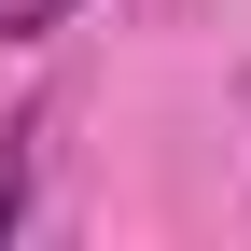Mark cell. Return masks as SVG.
Segmentation results:
<instances>
[{
    "mask_svg": "<svg viewBox=\"0 0 251 251\" xmlns=\"http://www.w3.org/2000/svg\"><path fill=\"white\" fill-rule=\"evenodd\" d=\"M28 224V126H0V237Z\"/></svg>",
    "mask_w": 251,
    "mask_h": 251,
    "instance_id": "1",
    "label": "cell"
},
{
    "mask_svg": "<svg viewBox=\"0 0 251 251\" xmlns=\"http://www.w3.org/2000/svg\"><path fill=\"white\" fill-rule=\"evenodd\" d=\"M56 14H70V0H0V42H42Z\"/></svg>",
    "mask_w": 251,
    "mask_h": 251,
    "instance_id": "2",
    "label": "cell"
}]
</instances>
